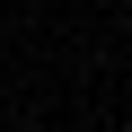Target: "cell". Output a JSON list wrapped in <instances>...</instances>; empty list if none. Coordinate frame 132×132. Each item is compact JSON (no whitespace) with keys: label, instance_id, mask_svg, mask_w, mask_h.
<instances>
[{"label":"cell","instance_id":"1","mask_svg":"<svg viewBox=\"0 0 132 132\" xmlns=\"http://www.w3.org/2000/svg\"><path fill=\"white\" fill-rule=\"evenodd\" d=\"M114 132H132V123H114Z\"/></svg>","mask_w":132,"mask_h":132}]
</instances>
